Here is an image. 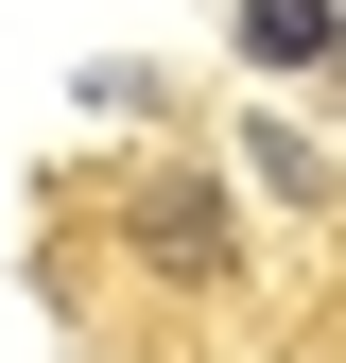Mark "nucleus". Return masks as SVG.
Listing matches in <instances>:
<instances>
[{
  "label": "nucleus",
  "instance_id": "1",
  "mask_svg": "<svg viewBox=\"0 0 346 363\" xmlns=\"http://www.w3.org/2000/svg\"><path fill=\"white\" fill-rule=\"evenodd\" d=\"M139 259L156 277H225V191L208 173H139Z\"/></svg>",
  "mask_w": 346,
  "mask_h": 363
},
{
  "label": "nucleus",
  "instance_id": "2",
  "mask_svg": "<svg viewBox=\"0 0 346 363\" xmlns=\"http://www.w3.org/2000/svg\"><path fill=\"white\" fill-rule=\"evenodd\" d=\"M242 52L260 69H346V18L329 0H242Z\"/></svg>",
  "mask_w": 346,
  "mask_h": 363
}]
</instances>
